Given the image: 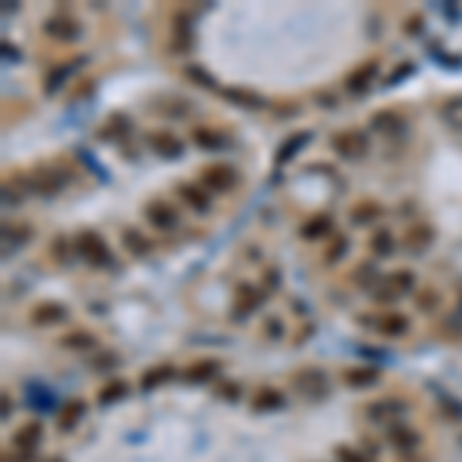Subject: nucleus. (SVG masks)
<instances>
[{
	"label": "nucleus",
	"mask_w": 462,
	"mask_h": 462,
	"mask_svg": "<svg viewBox=\"0 0 462 462\" xmlns=\"http://www.w3.org/2000/svg\"><path fill=\"white\" fill-rule=\"evenodd\" d=\"M74 250H78V259H83L92 268H108L111 265V250H108L105 238L92 229H83L74 234Z\"/></svg>",
	"instance_id": "1"
},
{
	"label": "nucleus",
	"mask_w": 462,
	"mask_h": 462,
	"mask_svg": "<svg viewBox=\"0 0 462 462\" xmlns=\"http://www.w3.org/2000/svg\"><path fill=\"white\" fill-rule=\"evenodd\" d=\"M22 185L40 197H53L68 185V173L56 170V166H40L35 176H22Z\"/></svg>",
	"instance_id": "2"
},
{
	"label": "nucleus",
	"mask_w": 462,
	"mask_h": 462,
	"mask_svg": "<svg viewBox=\"0 0 462 462\" xmlns=\"http://www.w3.org/2000/svg\"><path fill=\"white\" fill-rule=\"evenodd\" d=\"M330 148L342 161H360L370 151V139H367V133H360V130H339L330 136Z\"/></svg>",
	"instance_id": "3"
},
{
	"label": "nucleus",
	"mask_w": 462,
	"mask_h": 462,
	"mask_svg": "<svg viewBox=\"0 0 462 462\" xmlns=\"http://www.w3.org/2000/svg\"><path fill=\"white\" fill-rule=\"evenodd\" d=\"M293 389H296L302 398L321 401V398H327V391H330V379H327V373L321 367H305V370L293 373Z\"/></svg>",
	"instance_id": "4"
},
{
	"label": "nucleus",
	"mask_w": 462,
	"mask_h": 462,
	"mask_svg": "<svg viewBox=\"0 0 462 462\" xmlns=\"http://www.w3.org/2000/svg\"><path fill=\"white\" fill-rule=\"evenodd\" d=\"M241 182V173L234 170L231 164H209L200 170V185L209 191V195H225L234 185Z\"/></svg>",
	"instance_id": "5"
},
{
	"label": "nucleus",
	"mask_w": 462,
	"mask_h": 462,
	"mask_svg": "<svg viewBox=\"0 0 462 462\" xmlns=\"http://www.w3.org/2000/svg\"><path fill=\"white\" fill-rule=\"evenodd\" d=\"M44 35L59 40V44H74L83 31H80V22L71 19L68 13H56V16H49V19L44 22Z\"/></svg>",
	"instance_id": "6"
},
{
	"label": "nucleus",
	"mask_w": 462,
	"mask_h": 462,
	"mask_svg": "<svg viewBox=\"0 0 462 462\" xmlns=\"http://www.w3.org/2000/svg\"><path fill=\"white\" fill-rule=\"evenodd\" d=\"M376 78H379V59H367V62H360L358 68H351L346 74V90L351 96H364L376 83Z\"/></svg>",
	"instance_id": "7"
},
{
	"label": "nucleus",
	"mask_w": 462,
	"mask_h": 462,
	"mask_svg": "<svg viewBox=\"0 0 462 462\" xmlns=\"http://www.w3.org/2000/svg\"><path fill=\"white\" fill-rule=\"evenodd\" d=\"M145 222L157 231H176L179 229V213L170 200H151L145 204Z\"/></svg>",
	"instance_id": "8"
},
{
	"label": "nucleus",
	"mask_w": 462,
	"mask_h": 462,
	"mask_svg": "<svg viewBox=\"0 0 462 462\" xmlns=\"http://www.w3.org/2000/svg\"><path fill=\"white\" fill-rule=\"evenodd\" d=\"M40 441H44V423L31 419V423H22V425L13 432L10 447H13V450H19L22 456H31V453L37 450V444H40Z\"/></svg>",
	"instance_id": "9"
},
{
	"label": "nucleus",
	"mask_w": 462,
	"mask_h": 462,
	"mask_svg": "<svg viewBox=\"0 0 462 462\" xmlns=\"http://www.w3.org/2000/svg\"><path fill=\"white\" fill-rule=\"evenodd\" d=\"M364 413L367 419H373V423H398V416L401 413H407V404L404 401H398V398H379V401H373V404H367L364 407Z\"/></svg>",
	"instance_id": "10"
},
{
	"label": "nucleus",
	"mask_w": 462,
	"mask_h": 462,
	"mask_svg": "<svg viewBox=\"0 0 462 462\" xmlns=\"http://www.w3.org/2000/svg\"><path fill=\"white\" fill-rule=\"evenodd\" d=\"M176 195L195 209V213H209V207H213V195H209L200 182H179L176 185Z\"/></svg>",
	"instance_id": "11"
},
{
	"label": "nucleus",
	"mask_w": 462,
	"mask_h": 462,
	"mask_svg": "<svg viewBox=\"0 0 462 462\" xmlns=\"http://www.w3.org/2000/svg\"><path fill=\"white\" fill-rule=\"evenodd\" d=\"M434 229L428 222H410L404 229V247L410 250V253H425L428 247L434 243Z\"/></svg>",
	"instance_id": "12"
},
{
	"label": "nucleus",
	"mask_w": 462,
	"mask_h": 462,
	"mask_svg": "<svg viewBox=\"0 0 462 462\" xmlns=\"http://www.w3.org/2000/svg\"><path fill=\"white\" fill-rule=\"evenodd\" d=\"M148 148L154 151V154H161V157H179L182 151H185V142L176 136V133L170 130H154V133H148Z\"/></svg>",
	"instance_id": "13"
},
{
	"label": "nucleus",
	"mask_w": 462,
	"mask_h": 462,
	"mask_svg": "<svg viewBox=\"0 0 462 462\" xmlns=\"http://www.w3.org/2000/svg\"><path fill=\"white\" fill-rule=\"evenodd\" d=\"M370 127L382 136H401V133H407V117L394 108H385V111H376L370 117Z\"/></svg>",
	"instance_id": "14"
},
{
	"label": "nucleus",
	"mask_w": 462,
	"mask_h": 462,
	"mask_svg": "<svg viewBox=\"0 0 462 462\" xmlns=\"http://www.w3.org/2000/svg\"><path fill=\"white\" fill-rule=\"evenodd\" d=\"M385 438H389L391 447L401 450V453H410V450H416L419 444H423L419 432L416 428H410L407 423H391L389 428H385Z\"/></svg>",
	"instance_id": "15"
},
{
	"label": "nucleus",
	"mask_w": 462,
	"mask_h": 462,
	"mask_svg": "<svg viewBox=\"0 0 462 462\" xmlns=\"http://www.w3.org/2000/svg\"><path fill=\"white\" fill-rule=\"evenodd\" d=\"M262 302H265V293H262V290L253 287V284H241V287H238V299H234V312H231V315L238 317V321H241V317H250L259 305H262Z\"/></svg>",
	"instance_id": "16"
},
{
	"label": "nucleus",
	"mask_w": 462,
	"mask_h": 462,
	"mask_svg": "<svg viewBox=\"0 0 462 462\" xmlns=\"http://www.w3.org/2000/svg\"><path fill=\"white\" fill-rule=\"evenodd\" d=\"M222 373V360H216V358H200L195 360V364H188L185 367V382H191V385H200V382H209V379H216V376Z\"/></svg>",
	"instance_id": "17"
},
{
	"label": "nucleus",
	"mask_w": 462,
	"mask_h": 462,
	"mask_svg": "<svg viewBox=\"0 0 462 462\" xmlns=\"http://www.w3.org/2000/svg\"><path fill=\"white\" fill-rule=\"evenodd\" d=\"M83 416H87V401H80V398H68L62 407H59V432H74L80 423H83Z\"/></svg>",
	"instance_id": "18"
},
{
	"label": "nucleus",
	"mask_w": 462,
	"mask_h": 462,
	"mask_svg": "<svg viewBox=\"0 0 462 462\" xmlns=\"http://www.w3.org/2000/svg\"><path fill=\"white\" fill-rule=\"evenodd\" d=\"M62 321H68V308L59 305V302H40L31 308V324L37 327H56Z\"/></svg>",
	"instance_id": "19"
},
{
	"label": "nucleus",
	"mask_w": 462,
	"mask_h": 462,
	"mask_svg": "<svg viewBox=\"0 0 462 462\" xmlns=\"http://www.w3.org/2000/svg\"><path fill=\"white\" fill-rule=\"evenodd\" d=\"M370 327H373V330H379L382 336H389V339H398V336H404L410 330V317L407 315H398V312H389V315L376 317Z\"/></svg>",
	"instance_id": "20"
},
{
	"label": "nucleus",
	"mask_w": 462,
	"mask_h": 462,
	"mask_svg": "<svg viewBox=\"0 0 462 462\" xmlns=\"http://www.w3.org/2000/svg\"><path fill=\"white\" fill-rule=\"evenodd\" d=\"M59 348H65V351H96L99 339L90 330H68L65 336H59Z\"/></svg>",
	"instance_id": "21"
},
{
	"label": "nucleus",
	"mask_w": 462,
	"mask_h": 462,
	"mask_svg": "<svg viewBox=\"0 0 462 462\" xmlns=\"http://www.w3.org/2000/svg\"><path fill=\"white\" fill-rule=\"evenodd\" d=\"M333 216L330 213H315L312 219H308L305 225L299 229V234L305 241H321V238H327V234H336V229H333Z\"/></svg>",
	"instance_id": "22"
},
{
	"label": "nucleus",
	"mask_w": 462,
	"mask_h": 462,
	"mask_svg": "<svg viewBox=\"0 0 462 462\" xmlns=\"http://www.w3.org/2000/svg\"><path fill=\"white\" fill-rule=\"evenodd\" d=\"M191 142L200 148V151H222L225 145H229V136L213 127H195L191 130Z\"/></svg>",
	"instance_id": "23"
},
{
	"label": "nucleus",
	"mask_w": 462,
	"mask_h": 462,
	"mask_svg": "<svg viewBox=\"0 0 462 462\" xmlns=\"http://www.w3.org/2000/svg\"><path fill=\"white\" fill-rule=\"evenodd\" d=\"M342 379L348 389H370V385L379 382V367H348Z\"/></svg>",
	"instance_id": "24"
},
{
	"label": "nucleus",
	"mask_w": 462,
	"mask_h": 462,
	"mask_svg": "<svg viewBox=\"0 0 462 462\" xmlns=\"http://www.w3.org/2000/svg\"><path fill=\"white\" fill-rule=\"evenodd\" d=\"M28 241H31V229L25 222H6L4 225V250H6V253L22 250Z\"/></svg>",
	"instance_id": "25"
},
{
	"label": "nucleus",
	"mask_w": 462,
	"mask_h": 462,
	"mask_svg": "<svg viewBox=\"0 0 462 462\" xmlns=\"http://www.w3.org/2000/svg\"><path fill=\"white\" fill-rule=\"evenodd\" d=\"M308 142H312V133H308V130L293 133L287 142H281V148H277V154H274V164H287V161H293V157L299 154V148H305Z\"/></svg>",
	"instance_id": "26"
},
{
	"label": "nucleus",
	"mask_w": 462,
	"mask_h": 462,
	"mask_svg": "<svg viewBox=\"0 0 462 462\" xmlns=\"http://www.w3.org/2000/svg\"><path fill=\"white\" fill-rule=\"evenodd\" d=\"M284 404H287L284 391H281V389H272V385L259 389L256 398H253V410H256V413H272V410H281Z\"/></svg>",
	"instance_id": "27"
},
{
	"label": "nucleus",
	"mask_w": 462,
	"mask_h": 462,
	"mask_svg": "<svg viewBox=\"0 0 462 462\" xmlns=\"http://www.w3.org/2000/svg\"><path fill=\"white\" fill-rule=\"evenodd\" d=\"M121 243H123V250H127L130 256H139V259L148 256L151 250H154V243H151L145 234L136 231V229H123V231H121Z\"/></svg>",
	"instance_id": "28"
},
{
	"label": "nucleus",
	"mask_w": 462,
	"mask_h": 462,
	"mask_svg": "<svg viewBox=\"0 0 462 462\" xmlns=\"http://www.w3.org/2000/svg\"><path fill=\"white\" fill-rule=\"evenodd\" d=\"M229 102H234V105H241V108H262L265 105V99L259 96V92H253V90H243V87H222L219 90Z\"/></svg>",
	"instance_id": "29"
},
{
	"label": "nucleus",
	"mask_w": 462,
	"mask_h": 462,
	"mask_svg": "<svg viewBox=\"0 0 462 462\" xmlns=\"http://www.w3.org/2000/svg\"><path fill=\"white\" fill-rule=\"evenodd\" d=\"M351 225H373L382 219V204H376V200H360V204L348 213Z\"/></svg>",
	"instance_id": "30"
},
{
	"label": "nucleus",
	"mask_w": 462,
	"mask_h": 462,
	"mask_svg": "<svg viewBox=\"0 0 462 462\" xmlns=\"http://www.w3.org/2000/svg\"><path fill=\"white\" fill-rule=\"evenodd\" d=\"M173 373H176V370H173L170 364H157V367H148L145 373H142V379H139L142 391H154L157 385L170 382V379H173Z\"/></svg>",
	"instance_id": "31"
},
{
	"label": "nucleus",
	"mask_w": 462,
	"mask_h": 462,
	"mask_svg": "<svg viewBox=\"0 0 462 462\" xmlns=\"http://www.w3.org/2000/svg\"><path fill=\"white\" fill-rule=\"evenodd\" d=\"M438 114L453 133H462V96H450L447 102H441Z\"/></svg>",
	"instance_id": "32"
},
{
	"label": "nucleus",
	"mask_w": 462,
	"mask_h": 462,
	"mask_svg": "<svg viewBox=\"0 0 462 462\" xmlns=\"http://www.w3.org/2000/svg\"><path fill=\"white\" fill-rule=\"evenodd\" d=\"M385 284L398 293V296H404V293H413L416 290V274L410 272V268H398V272L385 274Z\"/></svg>",
	"instance_id": "33"
},
{
	"label": "nucleus",
	"mask_w": 462,
	"mask_h": 462,
	"mask_svg": "<svg viewBox=\"0 0 462 462\" xmlns=\"http://www.w3.org/2000/svg\"><path fill=\"white\" fill-rule=\"evenodd\" d=\"M127 133H130V117L127 114H111V117H108V121H105V127L102 130H99V139H121V136H127Z\"/></svg>",
	"instance_id": "34"
},
{
	"label": "nucleus",
	"mask_w": 462,
	"mask_h": 462,
	"mask_svg": "<svg viewBox=\"0 0 462 462\" xmlns=\"http://www.w3.org/2000/svg\"><path fill=\"white\" fill-rule=\"evenodd\" d=\"M370 253L373 256H382V259H389L394 253V234L389 229H379V231H373V238H370Z\"/></svg>",
	"instance_id": "35"
},
{
	"label": "nucleus",
	"mask_w": 462,
	"mask_h": 462,
	"mask_svg": "<svg viewBox=\"0 0 462 462\" xmlns=\"http://www.w3.org/2000/svg\"><path fill=\"white\" fill-rule=\"evenodd\" d=\"M49 253H53L56 262H62V265H68L74 256H78V250H74V241H68L65 234H56L53 243H49Z\"/></svg>",
	"instance_id": "36"
},
{
	"label": "nucleus",
	"mask_w": 462,
	"mask_h": 462,
	"mask_svg": "<svg viewBox=\"0 0 462 462\" xmlns=\"http://www.w3.org/2000/svg\"><path fill=\"white\" fill-rule=\"evenodd\" d=\"M127 394H130L127 379H111L108 385H102V391H99V404H114V401L127 398Z\"/></svg>",
	"instance_id": "37"
},
{
	"label": "nucleus",
	"mask_w": 462,
	"mask_h": 462,
	"mask_svg": "<svg viewBox=\"0 0 462 462\" xmlns=\"http://www.w3.org/2000/svg\"><path fill=\"white\" fill-rule=\"evenodd\" d=\"M80 65H83V59H78V62H68V65H62V68H53V71H49V78H47V83H44V92H47V96H53V92L59 90V83L68 80V74H71L74 68H80Z\"/></svg>",
	"instance_id": "38"
},
{
	"label": "nucleus",
	"mask_w": 462,
	"mask_h": 462,
	"mask_svg": "<svg viewBox=\"0 0 462 462\" xmlns=\"http://www.w3.org/2000/svg\"><path fill=\"white\" fill-rule=\"evenodd\" d=\"M348 247H351L348 234H339V231H336V234H333V243L327 247V253H324V259H327L330 265H336L339 259H346V256H348Z\"/></svg>",
	"instance_id": "39"
},
{
	"label": "nucleus",
	"mask_w": 462,
	"mask_h": 462,
	"mask_svg": "<svg viewBox=\"0 0 462 462\" xmlns=\"http://www.w3.org/2000/svg\"><path fill=\"white\" fill-rule=\"evenodd\" d=\"M185 78H191L197 87H204V90H219L216 87V80H213V74H207L204 68H197V65H185Z\"/></svg>",
	"instance_id": "40"
},
{
	"label": "nucleus",
	"mask_w": 462,
	"mask_h": 462,
	"mask_svg": "<svg viewBox=\"0 0 462 462\" xmlns=\"http://www.w3.org/2000/svg\"><path fill=\"white\" fill-rule=\"evenodd\" d=\"M336 459H339V462H376L370 453L358 450V447H348V444H342V447L336 450Z\"/></svg>",
	"instance_id": "41"
},
{
	"label": "nucleus",
	"mask_w": 462,
	"mask_h": 462,
	"mask_svg": "<svg viewBox=\"0 0 462 462\" xmlns=\"http://www.w3.org/2000/svg\"><path fill=\"white\" fill-rule=\"evenodd\" d=\"M416 305L423 308V312H434V308L441 305V293L438 290H419L416 293Z\"/></svg>",
	"instance_id": "42"
},
{
	"label": "nucleus",
	"mask_w": 462,
	"mask_h": 462,
	"mask_svg": "<svg viewBox=\"0 0 462 462\" xmlns=\"http://www.w3.org/2000/svg\"><path fill=\"white\" fill-rule=\"evenodd\" d=\"M117 364H121V358L111 355V351H102V355L90 358V367H92V370H114Z\"/></svg>",
	"instance_id": "43"
},
{
	"label": "nucleus",
	"mask_w": 462,
	"mask_h": 462,
	"mask_svg": "<svg viewBox=\"0 0 462 462\" xmlns=\"http://www.w3.org/2000/svg\"><path fill=\"white\" fill-rule=\"evenodd\" d=\"M355 281L360 284V287H376V284H379V277H376L373 265H360L358 272H355Z\"/></svg>",
	"instance_id": "44"
},
{
	"label": "nucleus",
	"mask_w": 462,
	"mask_h": 462,
	"mask_svg": "<svg viewBox=\"0 0 462 462\" xmlns=\"http://www.w3.org/2000/svg\"><path fill=\"white\" fill-rule=\"evenodd\" d=\"M216 398H222V401H238V398H241V385H238V382H219V385H216Z\"/></svg>",
	"instance_id": "45"
},
{
	"label": "nucleus",
	"mask_w": 462,
	"mask_h": 462,
	"mask_svg": "<svg viewBox=\"0 0 462 462\" xmlns=\"http://www.w3.org/2000/svg\"><path fill=\"white\" fill-rule=\"evenodd\" d=\"M404 31H407V35H410V37H416V35H423V16H419V13H413V16H410V19L404 22Z\"/></svg>",
	"instance_id": "46"
},
{
	"label": "nucleus",
	"mask_w": 462,
	"mask_h": 462,
	"mask_svg": "<svg viewBox=\"0 0 462 462\" xmlns=\"http://www.w3.org/2000/svg\"><path fill=\"white\" fill-rule=\"evenodd\" d=\"M404 74H413V62H404V65H398V68L391 71L389 83H398V80H404Z\"/></svg>",
	"instance_id": "47"
},
{
	"label": "nucleus",
	"mask_w": 462,
	"mask_h": 462,
	"mask_svg": "<svg viewBox=\"0 0 462 462\" xmlns=\"http://www.w3.org/2000/svg\"><path fill=\"white\" fill-rule=\"evenodd\" d=\"M265 336L268 339H277V336H281V321H277V317H268L265 321Z\"/></svg>",
	"instance_id": "48"
},
{
	"label": "nucleus",
	"mask_w": 462,
	"mask_h": 462,
	"mask_svg": "<svg viewBox=\"0 0 462 462\" xmlns=\"http://www.w3.org/2000/svg\"><path fill=\"white\" fill-rule=\"evenodd\" d=\"M4 197H6V200H4L6 207H19V204H22V200H19V191H13V188H10V182L4 185Z\"/></svg>",
	"instance_id": "49"
},
{
	"label": "nucleus",
	"mask_w": 462,
	"mask_h": 462,
	"mask_svg": "<svg viewBox=\"0 0 462 462\" xmlns=\"http://www.w3.org/2000/svg\"><path fill=\"white\" fill-rule=\"evenodd\" d=\"M317 105H321V108H336V105H339V99H336V96H330V92H317Z\"/></svg>",
	"instance_id": "50"
},
{
	"label": "nucleus",
	"mask_w": 462,
	"mask_h": 462,
	"mask_svg": "<svg viewBox=\"0 0 462 462\" xmlns=\"http://www.w3.org/2000/svg\"><path fill=\"white\" fill-rule=\"evenodd\" d=\"M10 410H13V404H10V394H4V419H10Z\"/></svg>",
	"instance_id": "51"
},
{
	"label": "nucleus",
	"mask_w": 462,
	"mask_h": 462,
	"mask_svg": "<svg viewBox=\"0 0 462 462\" xmlns=\"http://www.w3.org/2000/svg\"><path fill=\"white\" fill-rule=\"evenodd\" d=\"M44 462H65V459H59V456H49V459H44Z\"/></svg>",
	"instance_id": "52"
}]
</instances>
